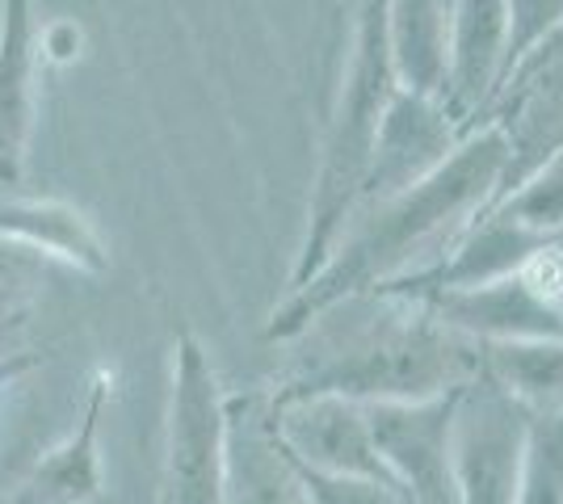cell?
<instances>
[{
  "mask_svg": "<svg viewBox=\"0 0 563 504\" xmlns=\"http://www.w3.org/2000/svg\"><path fill=\"white\" fill-rule=\"evenodd\" d=\"M479 126H496L509 144V165L496 190L500 202L521 177L563 147V22L505 72Z\"/></svg>",
  "mask_w": 563,
  "mask_h": 504,
  "instance_id": "6",
  "label": "cell"
},
{
  "mask_svg": "<svg viewBox=\"0 0 563 504\" xmlns=\"http://www.w3.org/2000/svg\"><path fill=\"white\" fill-rule=\"evenodd\" d=\"M391 97H396V72L387 55V0H362L357 30H353V59L341 97H336V110H332L329 135H324V156H320L316 190L307 206V232L303 248L295 257L290 290H299L324 265L345 219L353 215L366 168H371L378 122L387 114Z\"/></svg>",
  "mask_w": 563,
  "mask_h": 504,
  "instance_id": "3",
  "label": "cell"
},
{
  "mask_svg": "<svg viewBox=\"0 0 563 504\" xmlns=\"http://www.w3.org/2000/svg\"><path fill=\"white\" fill-rule=\"evenodd\" d=\"M517 504H563V412L530 416Z\"/></svg>",
  "mask_w": 563,
  "mask_h": 504,
  "instance_id": "20",
  "label": "cell"
},
{
  "mask_svg": "<svg viewBox=\"0 0 563 504\" xmlns=\"http://www.w3.org/2000/svg\"><path fill=\"white\" fill-rule=\"evenodd\" d=\"M446 0H387V55L396 89L421 97H446Z\"/></svg>",
  "mask_w": 563,
  "mask_h": 504,
  "instance_id": "16",
  "label": "cell"
},
{
  "mask_svg": "<svg viewBox=\"0 0 563 504\" xmlns=\"http://www.w3.org/2000/svg\"><path fill=\"white\" fill-rule=\"evenodd\" d=\"M43 34L34 0H0V186H18L38 110Z\"/></svg>",
  "mask_w": 563,
  "mask_h": 504,
  "instance_id": "12",
  "label": "cell"
},
{
  "mask_svg": "<svg viewBox=\"0 0 563 504\" xmlns=\"http://www.w3.org/2000/svg\"><path fill=\"white\" fill-rule=\"evenodd\" d=\"M299 354L286 383V395H345L353 404L387 400H433L467 387L479 374V340L446 328L429 303L366 290L332 303L295 336Z\"/></svg>",
  "mask_w": 563,
  "mask_h": 504,
  "instance_id": "2",
  "label": "cell"
},
{
  "mask_svg": "<svg viewBox=\"0 0 563 504\" xmlns=\"http://www.w3.org/2000/svg\"><path fill=\"white\" fill-rule=\"evenodd\" d=\"M526 433L530 412L514 404L493 379L475 374L467 387H459L450 429L459 504H517Z\"/></svg>",
  "mask_w": 563,
  "mask_h": 504,
  "instance_id": "5",
  "label": "cell"
},
{
  "mask_svg": "<svg viewBox=\"0 0 563 504\" xmlns=\"http://www.w3.org/2000/svg\"><path fill=\"white\" fill-rule=\"evenodd\" d=\"M223 455L228 400L202 345L181 333L173 340L165 504H223Z\"/></svg>",
  "mask_w": 563,
  "mask_h": 504,
  "instance_id": "4",
  "label": "cell"
},
{
  "mask_svg": "<svg viewBox=\"0 0 563 504\" xmlns=\"http://www.w3.org/2000/svg\"><path fill=\"white\" fill-rule=\"evenodd\" d=\"M505 4H509V68H514L526 51L563 22V0H505Z\"/></svg>",
  "mask_w": 563,
  "mask_h": 504,
  "instance_id": "23",
  "label": "cell"
},
{
  "mask_svg": "<svg viewBox=\"0 0 563 504\" xmlns=\"http://www.w3.org/2000/svg\"><path fill=\"white\" fill-rule=\"evenodd\" d=\"M509 165V144L496 126H475L454 147L446 165L421 186L387 202L353 206L324 265L282 303L265 336L295 340L316 315L366 290L408 282L446 257L475 219L496 202L500 177Z\"/></svg>",
  "mask_w": 563,
  "mask_h": 504,
  "instance_id": "1",
  "label": "cell"
},
{
  "mask_svg": "<svg viewBox=\"0 0 563 504\" xmlns=\"http://www.w3.org/2000/svg\"><path fill=\"white\" fill-rule=\"evenodd\" d=\"M299 467V462H295ZM311 504H412L399 483L387 480H353V475H320L299 467Z\"/></svg>",
  "mask_w": 563,
  "mask_h": 504,
  "instance_id": "22",
  "label": "cell"
},
{
  "mask_svg": "<svg viewBox=\"0 0 563 504\" xmlns=\"http://www.w3.org/2000/svg\"><path fill=\"white\" fill-rule=\"evenodd\" d=\"M110 400V379H97L89 391V408L80 425L68 433L64 446H55L34 475L25 480L22 496L13 504H93L101 496V458H97V425Z\"/></svg>",
  "mask_w": 563,
  "mask_h": 504,
  "instance_id": "17",
  "label": "cell"
},
{
  "mask_svg": "<svg viewBox=\"0 0 563 504\" xmlns=\"http://www.w3.org/2000/svg\"><path fill=\"white\" fill-rule=\"evenodd\" d=\"M479 374L493 379L530 416L563 412V340L479 345Z\"/></svg>",
  "mask_w": 563,
  "mask_h": 504,
  "instance_id": "18",
  "label": "cell"
},
{
  "mask_svg": "<svg viewBox=\"0 0 563 504\" xmlns=\"http://www.w3.org/2000/svg\"><path fill=\"white\" fill-rule=\"evenodd\" d=\"M547 240H551V236H534V232L517 227L514 219L496 215V211H484L433 269H424L417 278L396 282V287H383V290L408 294V299H433V294H446V290L488 287V282H500V278L517 273Z\"/></svg>",
  "mask_w": 563,
  "mask_h": 504,
  "instance_id": "14",
  "label": "cell"
},
{
  "mask_svg": "<svg viewBox=\"0 0 563 504\" xmlns=\"http://www.w3.org/2000/svg\"><path fill=\"white\" fill-rule=\"evenodd\" d=\"M429 312L446 328H454L467 340L493 345V340H563V315L542 303L534 290L526 287L521 273H509L500 282L471 290H446L421 299Z\"/></svg>",
  "mask_w": 563,
  "mask_h": 504,
  "instance_id": "13",
  "label": "cell"
},
{
  "mask_svg": "<svg viewBox=\"0 0 563 504\" xmlns=\"http://www.w3.org/2000/svg\"><path fill=\"white\" fill-rule=\"evenodd\" d=\"M488 211L514 219L517 227L534 236H563V147L547 156L530 177H521Z\"/></svg>",
  "mask_w": 563,
  "mask_h": 504,
  "instance_id": "19",
  "label": "cell"
},
{
  "mask_svg": "<svg viewBox=\"0 0 563 504\" xmlns=\"http://www.w3.org/2000/svg\"><path fill=\"white\" fill-rule=\"evenodd\" d=\"M223 504H311L295 458L278 441L269 391L228 400Z\"/></svg>",
  "mask_w": 563,
  "mask_h": 504,
  "instance_id": "10",
  "label": "cell"
},
{
  "mask_svg": "<svg viewBox=\"0 0 563 504\" xmlns=\"http://www.w3.org/2000/svg\"><path fill=\"white\" fill-rule=\"evenodd\" d=\"M459 391L433 400H387L366 404V425L387 475L408 492L412 504H459L450 429Z\"/></svg>",
  "mask_w": 563,
  "mask_h": 504,
  "instance_id": "7",
  "label": "cell"
},
{
  "mask_svg": "<svg viewBox=\"0 0 563 504\" xmlns=\"http://www.w3.org/2000/svg\"><path fill=\"white\" fill-rule=\"evenodd\" d=\"M463 139L467 135L459 131V122L450 119L438 97L396 89V97L387 101V114L378 122L375 152H371V168H366V181L357 193V206L387 202L396 193L421 186L424 177H433L446 165Z\"/></svg>",
  "mask_w": 563,
  "mask_h": 504,
  "instance_id": "8",
  "label": "cell"
},
{
  "mask_svg": "<svg viewBox=\"0 0 563 504\" xmlns=\"http://www.w3.org/2000/svg\"><path fill=\"white\" fill-rule=\"evenodd\" d=\"M274 429L286 455L307 471L396 483L375 450L366 404L345 395H274Z\"/></svg>",
  "mask_w": 563,
  "mask_h": 504,
  "instance_id": "9",
  "label": "cell"
},
{
  "mask_svg": "<svg viewBox=\"0 0 563 504\" xmlns=\"http://www.w3.org/2000/svg\"><path fill=\"white\" fill-rule=\"evenodd\" d=\"M0 236L43 253L55 265H71L80 273L110 269V248L93 227V219L59 198H4Z\"/></svg>",
  "mask_w": 563,
  "mask_h": 504,
  "instance_id": "15",
  "label": "cell"
},
{
  "mask_svg": "<svg viewBox=\"0 0 563 504\" xmlns=\"http://www.w3.org/2000/svg\"><path fill=\"white\" fill-rule=\"evenodd\" d=\"M446 4H454V0H446Z\"/></svg>",
  "mask_w": 563,
  "mask_h": 504,
  "instance_id": "24",
  "label": "cell"
},
{
  "mask_svg": "<svg viewBox=\"0 0 563 504\" xmlns=\"http://www.w3.org/2000/svg\"><path fill=\"white\" fill-rule=\"evenodd\" d=\"M509 68V4L505 0H454L446 47V114L471 135Z\"/></svg>",
  "mask_w": 563,
  "mask_h": 504,
  "instance_id": "11",
  "label": "cell"
},
{
  "mask_svg": "<svg viewBox=\"0 0 563 504\" xmlns=\"http://www.w3.org/2000/svg\"><path fill=\"white\" fill-rule=\"evenodd\" d=\"M51 269H55L51 257L0 236V320L4 315H22L34 303L38 287L47 282Z\"/></svg>",
  "mask_w": 563,
  "mask_h": 504,
  "instance_id": "21",
  "label": "cell"
}]
</instances>
